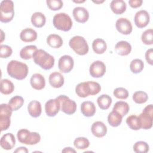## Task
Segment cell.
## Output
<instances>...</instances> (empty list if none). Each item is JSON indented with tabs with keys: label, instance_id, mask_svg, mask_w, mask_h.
I'll list each match as a JSON object with an SVG mask.
<instances>
[{
	"label": "cell",
	"instance_id": "43",
	"mask_svg": "<svg viewBox=\"0 0 153 153\" xmlns=\"http://www.w3.org/2000/svg\"><path fill=\"white\" fill-rule=\"evenodd\" d=\"M13 53L12 48L7 45H0V57L1 58H8Z\"/></svg>",
	"mask_w": 153,
	"mask_h": 153
},
{
	"label": "cell",
	"instance_id": "31",
	"mask_svg": "<svg viewBox=\"0 0 153 153\" xmlns=\"http://www.w3.org/2000/svg\"><path fill=\"white\" fill-rule=\"evenodd\" d=\"M14 85L13 83L8 79H3L1 81V93L8 95L13 92Z\"/></svg>",
	"mask_w": 153,
	"mask_h": 153
},
{
	"label": "cell",
	"instance_id": "12",
	"mask_svg": "<svg viewBox=\"0 0 153 153\" xmlns=\"http://www.w3.org/2000/svg\"><path fill=\"white\" fill-rule=\"evenodd\" d=\"M134 20V23L137 27L143 28L146 27L149 22V14L146 10H140L136 13Z\"/></svg>",
	"mask_w": 153,
	"mask_h": 153
},
{
	"label": "cell",
	"instance_id": "37",
	"mask_svg": "<svg viewBox=\"0 0 153 153\" xmlns=\"http://www.w3.org/2000/svg\"><path fill=\"white\" fill-rule=\"evenodd\" d=\"M74 145L78 149H85L89 146L90 142L86 137H79L74 140Z\"/></svg>",
	"mask_w": 153,
	"mask_h": 153
},
{
	"label": "cell",
	"instance_id": "29",
	"mask_svg": "<svg viewBox=\"0 0 153 153\" xmlns=\"http://www.w3.org/2000/svg\"><path fill=\"white\" fill-rule=\"evenodd\" d=\"M47 43L52 48H58L63 45V39L58 35L50 34L47 38Z\"/></svg>",
	"mask_w": 153,
	"mask_h": 153
},
{
	"label": "cell",
	"instance_id": "21",
	"mask_svg": "<svg viewBox=\"0 0 153 153\" xmlns=\"http://www.w3.org/2000/svg\"><path fill=\"white\" fill-rule=\"evenodd\" d=\"M115 50L120 56H127L131 51V46L127 41H120L116 44Z\"/></svg>",
	"mask_w": 153,
	"mask_h": 153
},
{
	"label": "cell",
	"instance_id": "20",
	"mask_svg": "<svg viewBox=\"0 0 153 153\" xmlns=\"http://www.w3.org/2000/svg\"><path fill=\"white\" fill-rule=\"evenodd\" d=\"M20 38L25 42H33L37 38V33L32 28H25L20 32Z\"/></svg>",
	"mask_w": 153,
	"mask_h": 153
},
{
	"label": "cell",
	"instance_id": "19",
	"mask_svg": "<svg viewBox=\"0 0 153 153\" xmlns=\"http://www.w3.org/2000/svg\"><path fill=\"white\" fill-rule=\"evenodd\" d=\"M49 83L54 88H60L64 84L65 79L63 76L59 72H54L49 76Z\"/></svg>",
	"mask_w": 153,
	"mask_h": 153
},
{
	"label": "cell",
	"instance_id": "33",
	"mask_svg": "<svg viewBox=\"0 0 153 153\" xmlns=\"http://www.w3.org/2000/svg\"><path fill=\"white\" fill-rule=\"evenodd\" d=\"M129 109L130 107L127 102L123 101H118L115 103L112 110L116 111L123 117L128 112Z\"/></svg>",
	"mask_w": 153,
	"mask_h": 153
},
{
	"label": "cell",
	"instance_id": "9",
	"mask_svg": "<svg viewBox=\"0 0 153 153\" xmlns=\"http://www.w3.org/2000/svg\"><path fill=\"white\" fill-rule=\"evenodd\" d=\"M59 100L60 110L67 115L74 114L76 110V104L75 101L70 99L67 96L60 95L57 97Z\"/></svg>",
	"mask_w": 153,
	"mask_h": 153
},
{
	"label": "cell",
	"instance_id": "4",
	"mask_svg": "<svg viewBox=\"0 0 153 153\" xmlns=\"http://www.w3.org/2000/svg\"><path fill=\"white\" fill-rule=\"evenodd\" d=\"M53 23L57 29L64 32L70 30L72 26L71 18L65 13H60L55 14L53 17Z\"/></svg>",
	"mask_w": 153,
	"mask_h": 153
},
{
	"label": "cell",
	"instance_id": "15",
	"mask_svg": "<svg viewBox=\"0 0 153 153\" xmlns=\"http://www.w3.org/2000/svg\"><path fill=\"white\" fill-rule=\"evenodd\" d=\"M74 19L78 23H84L89 19V13L84 7H76L72 11Z\"/></svg>",
	"mask_w": 153,
	"mask_h": 153
},
{
	"label": "cell",
	"instance_id": "34",
	"mask_svg": "<svg viewBox=\"0 0 153 153\" xmlns=\"http://www.w3.org/2000/svg\"><path fill=\"white\" fill-rule=\"evenodd\" d=\"M126 123L133 130H138L141 128L139 118L135 115H131L128 117L126 119Z\"/></svg>",
	"mask_w": 153,
	"mask_h": 153
},
{
	"label": "cell",
	"instance_id": "23",
	"mask_svg": "<svg viewBox=\"0 0 153 153\" xmlns=\"http://www.w3.org/2000/svg\"><path fill=\"white\" fill-rule=\"evenodd\" d=\"M96 111V106L92 102L85 101L81 103V111L85 117H93L95 114Z\"/></svg>",
	"mask_w": 153,
	"mask_h": 153
},
{
	"label": "cell",
	"instance_id": "44",
	"mask_svg": "<svg viewBox=\"0 0 153 153\" xmlns=\"http://www.w3.org/2000/svg\"><path fill=\"white\" fill-rule=\"evenodd\" d=\"M152 55H153V50L152 48L148 49L145 53V59L148 63L151 65H152L153 60H152Z\"/></svg>",
	"mask_w": 153,
	"mask_h": 153
},
{
	"label": "cell",
	"instance_id": "50",
	"mask_svg": "<svg viewBox=\"0 0 153 153\" xmlns=\"http://www.w3.org/2000/svg\"><path fill=\"white\" fill-rule=\"evenodd\" d=\"M74 2H76V3H82V2H84L85 1H74Z\"/></svg>",
	"mask_w": 153,
	"mask_h": 153
},
{
	"label": "cell",
	"instance_id": "8",
	"mask_svg": "<svg viewBox=\"0 0 153 153\" xmlns=\"http://www.w3.org/2000/svg\"><path fill=\"white\" fill-rule=\"evenodd\" d=\"M140 122L141 128L145 130L149 129L152 126L153 106L152 104L147 105L142 112L138 117Z\"/></svg>",
	"mask_w": 153,
	"mask_h": 153
},
{
	"label": "cell",
	"instance_id": "45",
	"mask_svg": "<svg viewBox=\"0 0 153 153\" xmlns=\"http://www.w3.org/2000/svg\"><path fill=\"white\" fill-rule=\"evenodd\" d=\"M143 1L142 0H130L128 4L131 8H136L140 7L142 4Z\"/></svg>",
	"mask_w": 153,
	"mask_h": 153
},
{
	"label": "cell",
	"instance_id": "40",
	"mask_svg": "<svg viewBox=\"0 0 153 153\" xmlns=\"http://www.w3.org/2000/svg\"><path fill=\"white\" fill-rule=\"evenodd\" d=\"M142 42L145 45H152L153 43V30L149 29L145 30L141 36Z\"/></svg>",
	"mask_w": 153,
	"mask_h": 153
},
{
	"label": "cell",
	"instance_id": "41",
	"mask_svg": "<svg viewBox=\"0 0 153 153\" xmlns=\"http://www.w3.org/2000/svg\"><path fill=\"white\" fill-rule=\"evenodd\" d=\"M48 7L52 11H57L62 8L63 3L61 0H47L46 1Z\"/></svg>",
	"mask_w": 153,
	"mask_h": 153
},
{
	"label": "cell",
	"instance_id": "6",
	"mask_svg": "<svg viewBox=\"0 0 153 153\" xmlns=\"http://www.w3.org/2000/svg\"><path fill=\"white\" fill-rule=\"evenodd\" d=\"M14 16V3L11 0H4L1 2L0 20L2 23L11 22Z\"/></svg>",
	"mask_w": 153,
	"mask_h": 153
},
{
	"label": "cell",
	"instance_id": "13",
	"mask_svg": "<svg viewBox=\"0 0 153 153\" xmlns=\"http://www.w3.org/2000/svg\"><path fill=\"white\" fill-rule=\"evenodd\" d=\"M117 30L123 35H129L133 30L132 25L129 20L126 18H120L115 23Z\"/></svg>",
	"mask_w": 153,
	"mask_h": 153
},
{
	"label": "cell",
	"instance_id": "30",
	"mask_svg": "<svg viewBox=\"0 0 153 153\" xmlns=\"http://www.w3.org/2000/svg\"><path fill=\"white\" fill-rule=\"evenodd\" d=\"M37 50V47L33 45H29L22 48L20 51V56L22 59L29 60L32 58L33 53Z\"/></svg>",
	"mask_w": 153,
	"mask_h": 153
},
{
	"label": "cell",
	"instance_id": "39",
	"mask_svg": "<svg viewBox=\"0 0 153 153\" xmlns=\"http://www.w3.org/2000/svg\"><path fill=\"white\" fill-rule=\"evenodd\" d=\"M133 148V151L136 153H146L149 149V146L144 141H138L134 144Z\"/></svg>",
	"mask_w": 153,
	"mask_h": 153
},
{
	"label": "cell",
	"instance_id": "27",
	"mask_svg": "<svg viewBox=\"0 0 153 153\" xmlns=\"http://www.w3.org/2000/svg\"><path fill=\"white\" fill-rule=\"evenodd\" d=\"M92 48L95 53L100 54L105 52L107 48V45L103 39L97 38L93 41Z\"/></svg>",
	"mask_w": 153,
	"mask_h": 153
},
{
	"label": "cell",
	"instance_id": "36",
	"mask_svg": "<svg viewBox=\"0 0 153 153\" xmlns=\"http://www.w3.org/2000/svg\"><path fill=\"white\" fill-rule=\"evenodd\" d=\"M144 68V63L141 59H135L133 60L130 64V71L133 74L140 73Z\"/></svg>",
	"mask_w": 153,
	"mask_h": 153
},
{
	"label": "cell",
	"instance_id": "3",
	"mask_svg": "<svg viewBox=\"0 0 153 153\" xmlns=\"http://www.w3.org/2000/svg\"><path fill=\"white\" fill-rule=\"evenodd\" d=\"M18 140L23 144L33 145L41 140V136L37 132H30L26 128H22L17 131Z\"/></svg>",
	"mask_w": 153,
	"mask_h": 153
},
{
	"label": "cell",
	"instance_id": "32",
	"mask_svg": "<svg viewBox=\"0 0 153 153\" xmlns=\"http://www.w3.org/2000/svg\"><path fill=\"white\" fill-rule=\"evenodd\" d=\"M112 101V98L108 94H102L97 99L99 108L103 110L108 109L110 107Z\"/></svg>",
	"mask_w": 153,
	"mask_h": 153
},
{
	"label": "cell",
	"instance_id": "10",
	"mask_svg": "<svg viewBox=\"0 0 153 153\" xmlns=\"http://www.w3.org/2000/svg\"><path fill=\"white\" fill-rule=\"evenodd\" d=\"M90 75L93 78H100L103 76L106 72V66L105 63L100 60L93 62L89 69Z\"/></svg>",
	"mask_w": 153,
	"mask_h": 153
},
{
	"label": "cell",
	"instance_id": "38",
	"mask_svg": "<svg viewBox=\"0 0 153 153\" xmlns=\"http://www.w3.org/2000/svg\"><path fill=\"white\" fill-rule=\"evenodd\" d=\"M148 99V96L146 93L143 91H137L133 94V101L137 104H142L145 103Z\"/></svg>",
	"mask_w": 153,
	"mask_h": 153
},
{
	"label": "cell",
	"instance_id": "42",
	"mask_svg": "<svg viewBox=\"0 0 153 153\" xmlns=\"http://www.w3.org/2000/svg\"><path fill=\"white\" fill-rule=\"evenodd\" d=\"M114 96L120 99H126L128 96V91L123 87H118L114 90Z\"/></svg>",
	"mask_w": 153,
	"mask_h": 153
},
{
	"label": "cell",
	"instance_id": "49",
	"mask_svg": "<svg viewBox=\"0 0 153 153\" xmlns=\"http://www.w3.org/2000/svg\"><path fill=\"white\" fill-rule=\"evenodd\" d=\"M104 2V1H93V2H94V3H96V4H100V3H102V2Z\"/></svg>",
	"mask_w": 153,
	"mask_h": 153
},
{
	"label": "cell",
	"instance_id": "46",
	"mask_svg": "<svg viewBox=\"0 0 153 153\" xmlns=\"http://www.w3.org/2000/svg\"><path fill=\"white\" fill-rule=\"evenodd\" d=\"M14 152H23V153H27L28 152V150L26 148V147H23V146H21V147H19V148H17L15 151H14Z\"/></svg>",
	"mask_w": 153,
	"mask_h": 153
},
{
	"label": "cell",
	"instance_id": "17",
	"mask_svg": "<svg viewBox=\"0 0 153 153\" xmlns=\"http://www.w3.org/2000/svg\"><path fill=\"white\" fill-rule=\"evenodd\" d=\"M92 134L97 137H102L107 133L106 126L102 121L94 122L91 127Z\"/></svg>",
	"mask_w": 153,
	"mask_h": 153
},
{
	"label": "cell",
	"instance_id": "47",
	"mask_svg": "<svg viewBox=\"0 0 153 153\" xmlns=\"http://www.w3.org/2000/svg\"><path fill=\"white\" fill-rule=\"evenodd\" d=\"M62 152H76V151L71 147L65 148L62 151Z\"/></svg>",
	"mask_w": 153,
	"mask_h": 153
},
{
	"label": "cell",
	"instance_id": "1",
	"mask_svg": "<svg viewBox=\"0 0 153 153\" xmlns=\"http://www.w3.org/2000/svg\"><path fill=\"white\" fill-rule=\"evenodd\" d=\"M7 71L11 77L18 80H22L27 75L28 67L26 63L13 60L8 63Z\"/></svg>",
	"mask_w": 153,
	"mask_h": 153
},
{
	"label": "cell",
	"instance_id": "48",
	"mask_svg": "<svg viewBox=\"0 0 153 153\" xmlns=\"http://www.w3.org/2000/svg\"><path fill=\"white\" fill-rule=\"evenodd\" d=\"M4 39H5V34L4 33L3 30H1V42H2Z\"/></svg>",
	"mask_w": 153,
	"mask_h": 153
},
{
	"label": "cell",
	"instance_id": "18",
	"mask_svg": "<svg viewBox=\"0 0 153 153\" xmlns=\"http://www.w3.org/2000/svg\"><path fill=\"white\" fill-rule=\"evenodd\" d=\"M30 83L32 87L35 90H40L45 86V80L44 77L40 74H34L32 75Z\"/></svg>",
	"mask_w": 153,
	"mask_h": 153
},
{
	"label": "cell",
	"instance_id": "5",
	"mask_svg": "<svg viewBox=\"0 0 153 153\" xmlns=\"http://www.w3.org/2000/svg\"><path fill=\"white\" fill-rule=\"evenodd\" d=\"M69 45L78 55L84 56L88 52V45L81 36L77 35L72 37L69 40Z\"/></svg>",
	"mask_w": 153,
	"mask_h": 153
},
{
	"label": "cell",
	"instance_id": "7",
	"mask_svg": "<svg viewBox=\"0 0 153 153\" xmlns=\"http://www.w3.org/2000/svg\"><path fill=\"white\" fill-rule=\"evenodd\" d=\"M13 110L8 104L2 103L0 106V127L1 130H7L11 124L10 118Z\"/></svg>",
	"mask_w": 153,
	"mask_h": 153
},
{
	"label": "cell",
	"instance_id": "16",
	"mask_svg": "<svg viewBox=\"0 0 153 153\" xmlns=\"http://www.w3.org/2000/svg\"><path fill=\"white\" fill-rule=\"evenodd\" d=\"M16 144V139L13 134L7 133L4 134L0 140L1 146L5 150H10L14 148Z\"/></svg>",
	"mask_w": 153,
	"mask_h": 153
},
{
	"label": "cell",
	"instance_id": "14",
	"mask_svg": "<svg viewBox=\"0 0 153 153\" xmlns=\"http://www.w3.org/2000/svg\"><path fill=\"white\" fill-rule=\"evenodd\" d=\"M60 110L59 100L56 97L54 99L48 100L45 105V111L48 117H54Z\"/></svg>",
	"mask_w": 153,
	"mask_h": 153
},
{
	"label": "cell",
	"instance_id": "24",
	"mask_svg": "<svg viewBox=\"0 0 153 153\" xmlns=\"http://www.w3.org/2000/svg\"><path fill=\"white\" fill-rule=\"evenodd\" d=\"M110 8L115 14H121L126 11L127 5L123 0H113L110 3Z\"/></svg>",
	"mask_w": 153,
	"mask_h": 153
},
{
	"label": "cell",
	"instance_id": "11",
	"mask_svg": "<svg viewBox=\"0 0 153 153\" xmlns=\"http://www.w3.org/2000/svg\"><path fill=\"white\" fill-rule=\"evenodd\" d=\"M74 65V59L69 55L62 56L60 57L58 62L59 69L63 73L69 72L73 69Z\"/></svg>",
	"mask_w": 153,
	"mask_h": 153
},
{
	"label": "cell",
	"instance_id": "25",
	"mask_svg": "<svg viewBox=\"0 0 153 153\" xmlns=\"http://www.w3.org/2000/svg\"><path fill=\"white\" fill-rule=\"evenodd\" d=\"M75 93L80 97H86L91 95V90L88 81L79 83L75 87Z\"/></svg>",
	"mask_w": 153,
	"mask_h": 153
},
{
	"label": "cell",
	"instance_id": "22",
	"mask_svg": "<svg viewBox=\"0 0 153 153\" xmlns=\"http://www.w3.org/2000/svg\"><path fill=\"white\" fill-rule=\"evenodd\" d=\"M27 111L31 117L33 118L39 117L42 112L41 103L37 100H32L28 104Z\"/></svg>",
	"mask_w": 153,
	"mask_h": 153
},
{
	"label": "cell",
	"instance_id": "26",
	"mask_svg": "<svg viewBox=\"0 0 153 153\" xmlns=\"http://www.w3.org/2000/svg\"><path fill=\"white\" fill-rule=\"evenodd\" d=\"M46 22V18L44 14L41 12L34 13L31 17V23L36 27H42Z\"/></svg>",
	"mask_w": 153,
	"mask_h": 153
},
{
	"label": "cell",
	"instance_id": "28",
	"mask_svg": "<svg viewBox=\"0 0 153 153\" xmlns=\"http://www.w3.org/2000/svg\"><path fill=\"white\" fill-rule=\"evenodd\" d=\"M122 115L114 110H112L108 116V123L112 127H118L120 126L122 122Z\"/></svg>",
	"mask_w": 153,
	"mask_h": 153
},
{
	"label": "cell",
	"instance_id": "35",
	"mask_svg": "<svg viewBox=\"0 0 153 153\" xmlns=\"http://www.w3.org/2000/svg\"><path fill=\"white\" fill-rule=\"evenodd\" d=\"M24 103V99L20 96H15L13 97L9 101L8 105L13 111H17Z\"/></svg>",
	"mask_w": 153,
	"mask_h": 153
},
{
	"label": "cell",
	"instance_id": "2",
	"mask_svg": "<svg viewBox=\"0 0 153 153\" xmlns=\"http://www.w3.org/2000/svg\"><path fill=\"white\" fill-rule=\"evenodd\" d=\"M32 58L35 63L44 70L51 69L54 65V57L42 49L37 50L33 53Z\"/></svg>",
	"mask_w": 153,
	"mask_h": 153
}]
</instances>
